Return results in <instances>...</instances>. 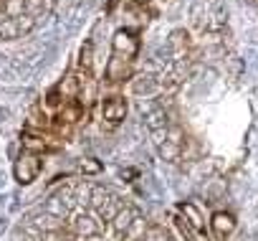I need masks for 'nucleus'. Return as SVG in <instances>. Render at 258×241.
<instances>
[{
    "instance_id": "obj_1",
    "label": "nucleus",
    "mask_w": 258,
    "mask_h": 241,
    "mask_svg": "<svg viewBox=\"0 0 258 241\" xmlns=\"http://www.w3.org/2000/svg\"><path fill=\"white\" fill-rule=\"evenodd\" d=\"M41 168H43V158H41L38 153L23 150L21 158L16 160V165H13V175H16V180H18L21 185H31V183L38 178Z\"/></svg>"
},
{
    "instance_id": "obj_2",
    "label": "nucleus",
    "mask_w": 258,
    "mask_h": 241,
    "mask_svg": "<svg viewBox=\"0 0 258 241\" xmlns=\"http://www.w3.org/2000/svg\"><path fill=\"white\" fill-rule=\"evenodd\" d=\"M111 49H114V54L116 56H126V59H135L137 56V51H140V41L135 38V33L132 31H116L114 33V38H111Z\"/></svg>"
},
{
    "instance_id": "obj_3",
    "label": "nucleus",
    "mask_w": 258,
    "mask_h": 241,
    "mask_svg": "<svg viewBox=\"0 0 258 241\" xmlns=\"http://www.w3.org/2000/svg\"><path fill=\"white\" fill-rule=\"evenodd\" d=\"M129 76H132V59L114 54L109 59V64H106V79L111 84H119V81H126Z\"/></svg>"
},
{
    "instance_id": "obj_4",
    "label": "nucleus",
    "mask_w": 258,
    "mask_h": 241,
    "mask_svg": "<svg viewBox=\"0 0 258 241\" xmlns=\"http://www.w3.org/2000/svg\"><path fill=\"white\" fill-rule=\"evenodd\" d=\"M101 117L106 119L109 125H119V122H124V117H126V99L119 97V94L109 97V99L101 104Z\"/></svg>"
},
{
    "instance_id": "obj_5",
    "label": "nucleus",
    "mask_w": 258,
    "mask_h": 241,
    "mask_svg": "<svg viewBox=\"0 0 258 241\" xmlns=\"http://www.w3.org/2000/svg\"><path fill=\"white\" fill-rule=\"evenodd\" d=\"M210 226H213L215 236H218L220 241H225V236H230V233H233V228H235V218H233L230 213H225V211H215V213H213Z\"/></svg>"
},
{
    "instance_id": "obj_6",
    "label": "nucleus",
    "mask_w": 258,
    "mask_h": 241,
    "mask_svg": "<svg viewBox=\"0 0 258 241\" xmlns=\"http://www.w3.org/2000/svg\"><path fill=\"white\" fill-rule=\"evenodd\" d=\"M145 125L150 127V132H162V130H167V112L155 104L152 109L145 112Z\"/></svg>"
},
{
    "instance_id": "obj_7",
    "label": "nucleus",
    "mask_w": 258,
    "mask_h": 241,
    "mask_svg": "<svg viewBox=\"0 0 258 241\" xmlns=\"http://www.w3.org/2000/svg\"><path fill=\"white\" fill-rule=\"evenodd\" d=\"M137 218H140V211H137V208H132V206H121L119 213L111 218V223H114V228H116L119 233H124L129 226L137 221Z\"/></svg>"
},
{
    "instance_id": "obj_8",
    "label": "nucleus",
    "mask_w": 258,
    "mask_h": 241,
    "mask_svg": "<svg viewBox=\"0 0 258 241\" xmlns=\"http://www.w3.org/2000/svg\"><path fill=\"white\" fill-rule=\"evenodd\" d=\"M132 89H135V94H155L157 91V79L152 74H140V76H135Z\"/></svg>"
},
{
    "instance_id": "obj_9",
    "label": "nucleus",
    "mask_w": 258,
    "mask_h": 241,
    "mask_svg": "<svg viewBox=\"0 0 258 241\" xmlns=\"http://www.w3.org/2000/svg\"><path fill=\"white\" fill-rule=\"evenodd\" d=\"M76 233L84 236V238L99 236V223H96L91 216H79V218H76Z\"/></svg>"
},
{
    "instance_id": "obj_10",
    "label": "nucleus",
    "mask_w": 258,
    "mask_h": 241,
    "mask_svg": "<svg viewBox=\"0 0 258 241\" xmlns=\"http://www.w3.org/2000/svg\"><path fill=\"white\" fill-rule=\"evenodd\" d=\"M157 150H160V158H162V160H167V163H175V160L180 158V153H182V148H180V145H175V142H170L167 137H165V142H160V145H157Z\"/></svg>"
},
{
    "instance_id": "obj_11",
    "label": "nucleus",
    "mask_w": 258,
    "mask_h": 241,
    "mask_svg": "<svg viewBox=\"0 0 258 241\" xmlns=\"http://www.w3.org/2000/svg\"><path fill=\"white\" fill-rule=\"evenodd\" d=\"M79 66H81L84 71H94V43H91V41L84 43V49H81V54H79Z\"/></svg>"
},
{
    "instance_id": "obj_12",
    "label": "nucleus",
    "mask_w": 258,
    "mask_h": 241,
    "mask_svg": "<svg viewBox=\"0 0 258 241\" xmlns=\"http://www.w3.org/2000/svg\"><path fill=\"white\" fill-rule=\"evenodd\" d=\"M180 211L185 213V221H187L192 228H203V216H200V211H198L192 203H182Z\"/></svg>"
},
{
    "instance_id": "obj_13",
    "label": "nucleus",
    "mask_w": 258,
    "mask_h": 241,
    "mask_svg": "<svg viewBox=\"0 0 258 241\" xmlns=\"http://www.w3.org/2000/svg\"><path fill=\"white\" fill-rule=\"evenodd\" d=\"M170 49H172L175 54H182V51L187 49V33H185V31H175V33L170 36Z\"/></svg>"
},
{
    "instance_id": "obj_14",
    "label": "nucleus",
    "mask_w": 258,
    "mask_h": 241,
    "mask_svg": "<svg viewBox=\"0 0 258 241\" xmlns=\"http://www.w3.org/2000/svg\"><path fill=\"white\" fill-rule=\"evenodd\" d=\"M175 223H177V228H180V233L185 236V241H198V236H195V231H192V226L185 221V218H180V216H175Z\"/></svg>"
},
{
    "instance_id": "obj_15",
    "label": "nucleus",
    "mask_w": 258,
    "mask_h": 241,
    "mask_svg": "<svg viewBox=\"0 0 258 241\" xmlns=\"http://www.w3.org/2000/svg\"><path fill=\"white\" fill-rule=\"evenodd\" d=\"M81 170H84V173H99V170H101V163H96L94 158H86V160L81 163Z\"/></svg>"
},
{
    "instance_id": "obj_16",
    "label": "nucleus",
    "mask_w": 258,
    "mask_h": 241,
    "mask_svg": "<svg viewBox=\"0 0 258 241\" xmlns=\"http://www.w3.org/2000/svg\"><path fill=\"white\" fill-rule=\"evenodd\" d=\"M167 140L182 148V130H180V127H170V130H167Z\"/></svg>"
},
{
    "instance_id": "obj_17",
    "label": "nucleus",
    "mask_w": 258,
    "mask_h": 241,
    "mask_svg": "<svg viewBox=\"0 0 258 241\" xmlns=\"http://www.w3.org/2000/svg\"><path fill=\"white\" fill-rule=\"evenodd\" d=\"M135 3H150V0H135Z\"/></svg>"
}]
</instances>
